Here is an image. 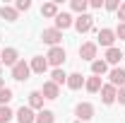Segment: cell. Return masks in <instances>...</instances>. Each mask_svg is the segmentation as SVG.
Here are the masks:
<instances>
[{
  "instance_id": "6da1fadb",
  "label": "cell",
  "mask_w": 125,
  "mask_h": 123,
  "mask_svg": "<svg viewBox=\"0 0 125 123\" xmlns=\"http://www.w3.org/2000/svg\"><path fill=\"white\" fill-rule=\"evenodd\" d=\"M46 61L51 63V65H55V68H60L62 63H65V48L62 46H53L51 51H48Z\"/></svg>"
},
{
  "instance_id": "30bf717a",
  "label": "cell",
  "mask_w": 125,
  "mask_h": 123,
  "mask_svg": "<svg viewBox=\"0 0 125 123\" xmlns=\"http://www.w3.org/2000/svg\"><path fill=\"white\" fill-rule=\"evenodd\" d=\"M113 41H115V31L113 29H101L99 31V44L106 48H113Z\"/></svg>"
},
{
  "instance_id": "2e32d148",
  "label": "cell",
  "mask_w": 125,
  "mask_h": 123,
  "mask_svg": "<svg viewBox=\"0 0 125 123\" xmlns=\"http://www.w3.org/2000/svg\"><path fill=\"white\" fill-rule=\"evenodd\" d=\"M84 87H87V92H101V87H104V85H101V77H89V80H87V82H84Z\"/></svg>"
},
{
  "instance_id": "e575fe53",
  "label": "cell",
  "mask_w": 125,
  "mask_h": 123,
  "mask_svg": "<svg viewBox=\"0 0 125 123\" xmlns=\"http://www.w3.org/2000/svg\"><path fill=\"white\" fill-rule=\"evenodd\" d=\"M0 39H2V36H0Z\"/></svg>"
},
{
  "instance_id": "8992f818",
  "label": "cell",
  "mask_w": 125,
  "mask_h": 123,
  "mask_svg": "<svg viewBox=\"0 0 125 123\" xmlns=\"http://www.w3.org/2000/svg\"><path fill=\"white\" fill-rule=\"evenodd\" d=\"M17 58H19L17 48H5V51L0 53V63H2V65H12V68H15L17 63H19Z\"/></svg>"
},
{
  "instance_id": "ac0fdd59",
  "label": "cell",
  "mask_w": 125,
  "mask_h": 123,
  "mask_svg": "<svg viewBox=\"0 0 125 123\" xmlns=\"http://www.w3.org/2000/svg\"><path fill=\"white\" fill-rule=\"evenodd\" d=\"M53 121H55L53 111H48V109H41V111L36 113V121H34V123H53Z\"/></svg>"
},
{
  "instance_id": "44dd1931",
  "label": "cell",
  "mask_w": 125,
  "mask_h": 123,
  "mask_svg": "<svg viewBox=\"0 0 125 123\" xmlns=\"http://www.w3.org/2000/svg\"><path fill=\"white\" fill-rule=\"evenodd\" d=\"M106 70H108V63H106V61H94V63H92V73H94L96 77H101Z\"/></svg>"
},
{
  "instance_id": "4316f807",
  "label": "cell",
  "mask_w": 125,
  "mask_h": 123,
  "mask_svg": "<svg viewBox=\"0 0 125 123\" xmlns=\"http://www.w3.org/2000/svg\"><path fill=\"white\" fill-rule=\"evenodd\" d=\"M29 7H31L29 0H17V10H29Z\"/></svg>"
},
{
  "instance_id": "5bb4252c",
  "label": "cell",
  "mask_w": 125,
  "mask_h": 123,
  "mask_svg": "<svg viewBox=\"0 0 125 123\" xmlns=\"http://www.w3.org/2000/svg\"><path fill=\"white\" fill-rule=\"evenodd\" d=\"M75 22H72V17L67 15V12H58V17H55V29H67V27H72Z\"/></svg>"
},
{
  "instance_id": "e0dca14e",
  "label": "cell",
  "mask_w": 125,
  "mask_h": 123,
  "mask_svg": "<svg viewBox=\"0 0 125 123\" xmlns=\"http://www.w3.org/2000/svg\"><path fill=\"white\" fill-rule=\"evenodd\" d=\"M84 85V77L79 75V73H72V75H67V87L70 89H79Z\"/></svg>"
},
{
  "instance_id": "9a60e30c",
  "label": "cell",
  "mask_w": 125,
  "mask_h": 123,
  "mask_svg": "<svg viewBox=\"0 0 125 123\" xmlns=\"http://www.w3.org/2000/svg\"><path fill=\"white\" fill-rule=\"evenodd\" d=\"M120 58H123V51L120 48H108L106 51V63H111V65H118Z\"/></svg>"
},
{
  "instance_id": "52a82bcc",
  "label": "cell",
  "mask_w": 125,
  "mask_h": 123,
  "mask_svg": "<svg viewBox=\"0 0 125 123\" xmlns=\"http://www.w3.org/2000/svg\"><path fill=\"white\" fill-rule=\"evenodd\" d=\"M108 80H111V85H113L115 89L125 87V70H123V68H113L111 75H108Z\"/></svg>"
},
{
  "instance_id": "d4e9b609",
  "label": "cell",
  "mask_w": 125,
  "mask_h": 123,
  "mask_svg": "<svg viewBox=\"0 0 125 123\" xmlns=\"http://www.w3.org/2000/svg\"><path fill=\"white\" fill-rule=\"evenodd\" d=\"M87 5H89L87 0H72V2H70V7H72L75 12H79V15H84V10H87Z\"/></svg>"
},
{
  "instance_id": "7a4b0ae2",
  "label": "cell",
  "mask_w": 125,
  "mask_h": 123,
  "mask_svg": "<svg viewBox=\"0 0 125 123\" xmlns=\"http://www.w3.org/2000/svg\"><path fill=\"white\" fill-rule=\"evenodd\" d=\"M29 75H31V68H29V63H24V61H19L15 68H12V77H15L17 82L29 80Z\"/></svg>"
},
{
  "instance_id": "83f0119b",
  "label": "cell",
  "mask_w": 125,
  "mask_h": 123,
  "mask_svg": "<svg viewBox=\"0 0 125 123\" xmlns=\"http://www.w3.org/2000/svg\"><path fill=\"white\" fill-rule=\"evenodd\" d=\"M104 5H106V10H118V7H120V5H118V0H106Z\"/></svg>"
},
{
  "instance_id": "f1b7e54d",
  "label": "cell",
  "mask_w": 125,
  "mask_h": 123,
  "mask_svg": "<svg viewBox=\"0 0 125 123\" xmlns=\"http://www.w3.org/2000/svg\"><path fill=\"white\" fill-rule=\"evenodd\" d=\"M115 36H118V39H125V24H123V22L118 24V29H115Z\"/></svg>"
},
{
  "instance_id": "d590c367",
  "label": "cell",
  "mask_w": 125,
  "mask_h": 123,
  "mask_svg": "<svg viewBox=\"0 0 125 123\" xmlns=\"http://www.w3.org/2000/svg\"><path fill=\"white\" fill-rule=\"evenodd\" d=\"M77 123H79V121H77Z\"/></svg>"
},
{
  "instance_id": "836d02e7",
  "label": "cell",
  "mask_w": 125,
  "mask_h": 123,
  "mask_svg": "<svg viewBox=\"0 0 125 123\" xmlns=\"http://www.w3.org/2000/svg\"><path fill=\"white\" fill-rule=\"evenodd\" d=\"M0 65H2V63H0Z\"/></svg>"
},
{
  "instance_id": "4fadbf2b",
  "label": "cell",
  "mask_w": 125,
  "mask_h": 123,
  "mask_svg": "<svg viewBox=\"0 0 125 123\" xmlns=\"http://www.w3.org/2000/svg\"><path fill=\"white\" fill-rule=\"evenodd\" d=\"M34 73H39V75H43L48 70V61L43 58V56H36V58H31V65H29Z\"/></svg>"
},
{
  "instance_id": "ffe728a7",
  "label": "cell",
  "mask_w": 125,
  "mask_h": 123,
  "mask_svg": "<svg viewBox=\"0 0 125 123\" xmlns=\"http://www.w3.org/2000/svg\"><path fill=\"white\" fill-rule=\"evenodd\" d=\"M0 17L7 19V22H15V19H17V7H7V5H2V7H0Z\"/></svg>"
},
{
  "instance_id": "277c9868",
  "label": "cell",
  "mask_w": 125,
  "mask_h": 123,
  "mask_svg": "<svg viewBox=\"0 0 125 123\" xmlns=\"http://www.w3.org/2000/svg\"><path fill=\"white\" fill-rule=\"evenodd\" d=\"M92 27H94V17L92 15H79L77 19H75V29H77L79 34H87Z\"/></svg>"
},
{
  "instance_id": "d6986e66",
  "label": "cell",
  "mask_w": 125,
  "mask_h": 123,
  "mask_svg": "<svg viewBox=\"0 0 125 123\" xmlns=\"http://www.w3.org/2000/svg\"><path fill=\"white\" fill-rule=\"evenodd\" d=\"M29 109H43V94L41 92H31L29 94Z\"/></svg>"
},
{
  "instance_id": "ba28073f",
  "label": "cell",
  "mask_w": 125,
  "mask_h": 123,
  "mask_svg": "<svg viewBox=\"0 0 125 123\" xmlns=\"http://www.w3.org/2000/svg\"><path fill=\"white\" fill-rule=\"evenodd\" d=\"M17 121L19 123H34L36 121V113H34V109H29V106H22V109H17Z\"/></svg>"
},
{
  "instance_id": "f546056e",
  "label": "cell",
  "mask_w": 125,
  "mask_h": 123,
  "mask_svg": "<svg viewBox=\"0 0 125 123\" xmlns=\"http://www.w3.org/2000/svg\"><path fill=\"white\" fill-rule=\"evenodd\" d=\"M115 99H118L120 104H125V87H120V89H118V94H115Z\"/></svg>"
},
{
  "instance_id": "603a6c76",
  "label": "cell",
  "mask_w": 125,
  "mask_h": 123,
  "mask_svg": "<svg viewBox=\"0 0 125 123\" xmlns=\"http://www.w3.org/2000/svg\"><path fill=\"white\" fill-rule=\"evenodd\" d=\"M41 15L43 17H58V5H55V2H46V5L41 7Z\"/></svg>"
},
{
  "instance_id": "7402d4cb",
  "label": "cell",
  "mask_w": 125,
  "mask_h": 123,
  "mask_svg": "<svg viewBox=\"0 0 125 123\" xmlns=\"http://www.w3.org/2000/svg\"><path fill=\"white\" fill-rule=\"evenodd\" d=\"M51 82H55L58 87H60V85H65V82H67V75H65V70L55 68V70H53V75H51Z\"/></svg>"
},
{
  "instance_id": "3957f363",
  "label": "cell",
  "mask_w": 125,
  "mask_h": 123,
  "mask_svg": "<svg viewBox=\"0 0 125 123\" xmlns=\"http://www.w3.org/2000/svg\"><path fill=\"white\" fill-rule=\"evenodd\" d=\"M75 113H77L79 123H82V121H92V118H94V106L89 104V101H82V104H77Z\"/></svg>"
},
{
  "instance_id": "cb8c5ba5",
  "label": "cell",
  "mask_w": 125,
  "mask_h": 123,
  "mask_svg": "<svg viewBox=\"0 0 125 123\" xmlns=\"http://www.w3.org/2000/svg\"><path fill=\"white\" fill-rule=\"evenodd\" d=\"M12 97H15V94H12L10 87H2V89H0V106H7V104L12 101Z\"/></svg>"
},
{
  "instance_id": "9c48e42d",
  "label": "cell",
  "mask_w": 125,
  "mask_h": 123,
  "mask_svg": "<svg viewBox=\"0 0 125 123\" xmlns=\"http://www.w3.org/2000/svg\"><path fill=\"white\" fill-rule=\"evenodd\" d=\"M41 94H43V99H58V97H60V87H58L55 82H43Z\"/></svg>"
},
{
  "instance_id": "8fae6325",
  "label": "cell",
  "mask_w": 125,
  "mask_h": 123,
  "mask_svg": "<svg viewBox=\"0 0 125 123\" xmlns=\"http://www.w3.org/2000/svg\"><path fill=\"white\" fill-rule=\"evenodd\" d=\"M115 94H118V89H115L113 85H104V87H101V101H104V104H113V101H115Z\"/></svg>"
},
{
  "instance_id": "d6a6232c",
  "label": "cell",
  "mask_w": 125,
  "mask_h": 123,
  "mask_svg": "<svg viewBox=\"0 0 125 123\" xmlns=\"http://www.w3.org/2000/svg\"><path fill=\"white\" fill-rule=\"evenodd\" d=\"M2 87H5V85H2V77H0V89H2Z\"/></svg>"
},
{
  "instance_id": "5b68a950",
  "label": "cell",
  "mask_w": 125,
  "mask_h": 123,
  "mask_svg": "<svg viewBox=\"0 0 125 123\" xmlns=\"http://www.w3.org/2000/svg\"><path fill=\"white\" fill-rule=\"evenodd\" d=\"M41 39H43L46 44H51V46H58V44L62 41V31H58L55 27H53V29H43Z\"/></svg>"
},
{
  "instance_id": "1f68e13d",
  "label": "cell",
  "mask_w": 125,
  "mask_h": 123,
  "mask_svg": "<svg viewBox=\"0 0 125 123\" xmlns=\"http://www.w3.org/2000/svg\"><path fill=\"white\" fill-rule=\"evenodd\" d=\"M89 5H92V7H96V10H99V7H101V5H104V0H92V2H89Z\"/></svg>"
},
{
  "instance_id": "7c38bea8",
  "label": "cell",
  "mask_w": 125,
  "mask_h": 123,
  "mask_svg": "<svg viewBox=\"0 0 125 123\" xmlns=\"http://www.w3.org/2000/svg\"><path fill=\"white\" fill-rule=\"evenodd\" d=\"M79 58L94 63V58H96V44H82L79 46Z\"/></svg>"
},
{
  "instance_id": "484cf974",
  "label": "cell",
  "mask_w": 125,
  "mask_h": 123,
  "mask_svg": "<svg viewBox=\"0 0 125 123\" xmlns=\"http://www.w3.org/2000/svg\"><path fill=\"white\" fill-rule=\"evenodd\" d=\"M12 116H15V113H12V109H10V106H0V123H10Z\"/></svg>"
},
{
  "instance_id": "4dcf8cb0",
  "label": "cell",
  "mask_w": 125,
  "mask_h": 123,
  "mask_svg": "<svg viewBox=\"0 0 125 123\" xmlns=\"http://www.w3.org/2000/svg\"><path fill=\"white\" fill-rule=\"evenodd\" d=\"M118 19H123V24H125V2L118 7Z\"/></svg>"
}]
</instances>
